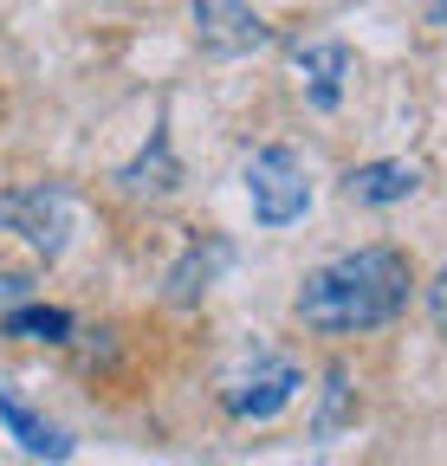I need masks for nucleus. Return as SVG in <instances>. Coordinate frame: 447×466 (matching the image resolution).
I'll use <instances>...</instances> for the list:
<instances>
[{"label":"nucleus","mask_w":447,"mask_h":466,"mask_svg":"<svg viewBox=\"0 0 447 466\" xmlns=\"http://www.w3.org/2000/svg\"><path fill=\"white\" fill-rule=\"evenodd\" d=\"M117 182H124V188H176V162H169V137L156 130V137H149V149H143V156H137V162H130V168L117 175Z\"/></svg>","instance_id":"nucleus-11"},{"label":"nucleus","mask_w":447,"mask_h":466,"mask_svg":"<svg viewBox=\"0 0 447 466\" xmlns=\"http://www.w3.org/2000/svg\"><path fill=\"white\" fill-rule=\"evenodd\" d=\"M247 201L259 227H292L311 208V182H305V162L292 149H253L247 156Z\"/></svg>","instance_id":"nucleus-3"},{"label":"nucleus","mask_w":447,"mask_h":466,"mask_svg":"<svg viewBox=\"0 0 447 466\" xmlns=\"http://www.w3.org/2000/svg\"><path fill=\"white\" fill-rule=\"evenodd\" d=\"M415 188H422V168H415V162H402V156H389V162H363V168H350V175H344V201H357V208L409 201Z\"/></svg>","instance_id":"nucleus-6"},{"label":"nucleus","mask_w":447,"mask_h":466,"mask_svg":"<svg viewBox=\"0 0 447 466\" xmlns=\"http://www.w3.org/2000/svg\"><path fill=\"white\" fill-rule=\"evenodd\" d=\"M428 20H434V26L447 33V0H434V14H428Z\"/></svg>","instance_id":"nucleus-14"},{"label":"nucleus","mask_w":447,"mask_h":466,"mask_svg":"<svg viewBox=\"0 0 447 466\" xmlns=\"http://www.w3.org/2000/svg\"><path fill=\"white\" fill-rule=\"evenodd\" d=\"M195 7V39L208 46V52H220V58H240V52H259L272 33H266V20L247 7V0H188Z\"/></svg>","instance_id":"nucleus-5"},{"label":"nucleus","mask_w":447,"mask_h":466,"mask_svg":"<svg viewBox=\"0 0 447 466\" xmlns=\"http://www.w3.org/2000/svg\"><path fill=\"white\" fill-rule=\"evenodd\" d=\"M344 72H350V52H344L338 39L299 46V78H305V91H311L318 110H338V97H344Z\"/></svg>","instance_id":"nucleus-8"},{"label":"nucleus","mask_w":447,"mask_h":466,"mask_svg":"<svg viewBox=\"0 0 447 466\" xmlns=\"http://www.w3.org/2000/svg\"><path fill=\"white\" fill-rule=\"evenodd\" d=\"M26 299V279L20 272H0V305H20Z\"/></svg>","instance_id":"nucleus-13"},{"label":"nucleus","mask_w":447,"mask_h":466,"mask_svg":"<svg viewBox=\"0 0 447 466\" xmlns=\"http://www.w3.org/2000/svg\"><path fill=\"white\" fill-rule=\"evenodd\" d=\"M409 291H415V279H409V259L396 247H357V253H338L330 266L305 272L299 318L324 337H357V330L402 318Z\"/></svg>","instance_id":"nucleus-1"},{"label":"nucleus","mask_w":447,"mask_h":466,"mask_svg":"<svg viewBox=\"0 0 447 466\" xmlns=\"http://www.w3.org/2000/svg\"><path fill=\"white\" fill-rule=\"evenodd\" d=\"M0 330L26 337V343H66L72 337V311H59V305H14L7 318H0Z\"/></svg>","instance_id":"nucleus-10"},{"label":"nucleus","mask_w":447,"mask_h":466,"mask_svg":"<svg viewBox=\"0 0 447 466\" xmlns=\"http://www.w3.org/2000/svg\"><path fill=\"white\" fill-rule=\"evenodd\" d=\"M428 318H434V330L447 337V266H441L434 285H428Z\"/></svg>","instance_id":"nucleus-12"},{"label":"nucleus","mask_w":447,"mask_h":466,"mask_svg":"<svg viewBox=\"0 0 447 466\" xmlns=\"http://www.w3.org/2000/svg\"><path fill=\"white\" fill-rule=\"evenodd\" d=\"M0 227L20 233V240L46 259H59L66 240H72V227H78V208L59 182H26V188H7L0 195Z\"/></svg>","instance_id":"nucleus-2"},{"label":"nucleus","mask_w":447,"mask_h":466,"mask_svg":"<svg viewBox=\"0 0 447 466\" xmlns=\"http://www.w3.org/2000/svg\"><path fill=\"white\" fill-rule=\"evenodd\" d=\"M0 428H7L33 460H66V453H72V434H66L59 421H46L39 408H26L7 382H0Z\"/></svg>","instance_id":"nucleus-7"},{"label":"nucleus","mask_w":447,"mask_h":466,"mask_svg":"<svg viewBox=\"0 0 447 466\" xmlns=\"http://www.w3.org/2000/svg\"><path fill=\"white\" fill-rule=\"evenodd\" d=\"M228 259H234V247H228V240H195V247L182 253V266L169 272V299H176V305H195Z\"/></svg>","instance_id":"nucleus-9"},{"label":"nucleus","mask_w":447,"mask_h":466,"mask_svg":"<svg viewBox=\"0 0 447 466\" xmlns=\"http://www.w3.org/2000/svg\"><path fill=\"white\" fill-rule=\"evenodd\" d=\"M299 389H305L299 363H286V357H259L253 370L228 376V389H220V408H228L234 421H272Z\"/></svg>","instance_id":"nucleus-4"}]
</instances>
